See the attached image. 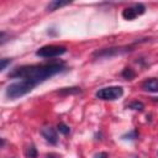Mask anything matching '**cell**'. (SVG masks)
Returning <instances> with one entry per match:
<instances>
[{
	"instance_id": "2e32d148",
	"label": "cell",
	"mask_w": 158,
	"mask_h": 158,
	"mask_svg": "<svg viewBox=\"0 0 158 158\" xmlns=\"http://www.w3.org/2000/svg\"><path fill=\"white\" fill-rule=\"evenodd\" d=\"M10 63H11V59H9V58H2V59L0 60V70H5L6 67H7Z\"/></svg>"
},
{
	"instance_id": "52a82bcc",
	"label": "cell",
	"mask_w": 158,
	"mask_h": 158,
	"mask_svg": "<svg viewBox=\"0 0 158 158\" xmlns=\"http://www.w3.org/2000/svg\"><path fill=\"white\" fill-rule=\"evenodd\" d=\"M41 135L43 136V138H44L48 143H51V144H57L58 137H57V132H56V130H54L53 127H51V126L43 127V128L41 130Z\"/></svg>"
},
{
	"instance_id": "9c48e42d",
	"label": "cell",
	"mask_w": 158,
	"mask_h": 158,
	"mask_svg": "<svg viewBox=\"0 0 158 158\" xmlns=\"http://www.w3.org/2000/svg\"><path fill=\"white\" fill-rule=\"evenodd\" d=\"M69 4H72V1H62V0H53V1H51L47 6H46V10L48 11V12H52V11H56V10H58L59 7H63V6H67V5H69Z\"/></svg>"
},
{
	"instance_id": "7c38bea8",
	"label": "cell",
	"mask_w": 158,
	"mask_h": 158,
	"mask_svg": "<svg viewBox=\"0 0 158 158\" xmlns=\"http://www.w3.org/2000/svg\"><path fill=\"white\" fill-rule=\"evenodd\" d=\"M127 107L128 109H131V110H136V111H142L143 109H144V105H143V102H141V101H132V102H130L128 105H127Z\"/></svg>"
},
{
	"instance_id": "7a4b0ae2",
	"label": "cell",
	"mask_w": 158,
	"mask_h": 158,
	"mask_svg": "<svg viewBox=\"0 0 158 158\" xmlns=\"http://www.w3.org/2000/svg\"><path fill=\"white\" fill-rule=\"evenodd\" d=\"M35 86H36V84L30 80H20V81L10 84L5 90V95L10 100H15V99H19V98L28 94L31 90H33Z\"/></svg>"
},
{
	"instance_id": "3957f363",
	"label": "cell",
	"mask_w": 158,
	"mask_h": 158,
	"mask_svg": "<svg viewBox=\"0 0 158 158\" xmlns=\"http://www.w3.org/2000/svg\"><path fill=\"white\" fill-rule=\"evenodd\" d=\"M67 52V48L64 46H56V44H48L38 48L36 51V56L42 57V58H53V57H59Z\"/></svg>"
},
{
	"instance_id": "277c9868",
	"label": "cell",
	"mask_w": 158,
	"mask_h": 158,
	"mask_svg": "<svg viewBox=\"0 0 158 158\" xmlns=\"http://www.w3.org/2000/svg\"><path fill=\"white\" fill-rule=\"evenodd\" d=\"M123 94L122 86H106L102 89H99L95 93V96L101 100H116L121 98Z\"/></svg>"
},
{
	"instance_id": "9a60e30c",
	"label": "cell",
	"mask_w": 158,
	"mask_h": 158,
	"mask_svg": "<svg viewBox=\"0 0 158 158\" xmlns=\"http://www.w3.org/2000/svg\"><path fill=\"white\" fill-rule=\"evenodd\" d=\"M57 128H58V131H59L62 135H68V133L70 132V128H69V126H68V125H65V123H63V122L58 123Z\"/></svg>"
},
{
	"instance_id": "4fadbf2b",
	"label": "cell",
	"mask_w": 158,
	"mask_h": 158,
	"mask_svg": "<svg viewBox=\"0 0 158 158\" xmlns=\"http://www.w3.org/2000/svg\"><path fill=\"white\" fill-rule=\"evenodd\" d=\"M122 138H123V139H128V141H133V139L138 138V132H137V130H132V131L125 133V135L122 136Z\"/></svg>"
},
{
	"instance_id": "5bb4252c",
	"label": "cell",
	"mask_w": 158,
	"mask_h": 158,
	"mask_svg": "<svg viewBox=\"0 0 158 158\" xmlns=\"http://www.w3.org/2000/svg\"><path fill=\"white\" fill-rule=\"evenodd\" d=\"M26 156H27V158H37L38 153H37L36 147L35 146H30L27 148V151H26Z\"/></svg>"
},
{
	"instance_id": "8992f818",
	"label": "cell",
	"mask_w": 158,
	"mask_h": 158,
	"mask_svg": "<svg viewBox=\"0 0 158 158\" xmlns=\"http://www.w3.org/2000/svg\"><path fill=\"white\" fill-rule=\"evenodd\" d=\"M144 11H146V6H144L143 4H135V5L130 6V7L123 9V11H122V17H123L125 20L131 21V20H135L137 16L143 15Z\"/></svg>"
},
{
	"instance_id": "8fae6325",
	"label": "cell",
	"mask_w": 158,
	"mask_h": 158,
	"mask_svg": "<svg viewBox=\"0 0 158 158\" xmlns=\"http://www.w3.org/2000/svg\"><path fill=\"white\" fill-rule=\"evenodd\" d=\"M121 75L125 78V79H127V80H132L135 77H136V72L132 69V68H125L123 70H122V73H121Z\"/></svg>"
},
{
	"instance_id": "6da1fadb",
	"label": "cell",
	"mask_w": 158,
	"mask_h": 158,
	"mask_svg": "<svg viewBox=\"0 0 158 158\" xmlns=\"http://www.w3.org/2000/svg\"><path fill=\"white\" fill-rule=\"evenodd\" d=\"M64 70H67V68L62 62H54L47 64H32V65H22L14 69L11 73H9V77L20 78L22 80H30L37 85Z\"/></svg>"
},
{
	"instance_id": "ba28073f",
	"label": "cell",
	"mask_w": 158,
	"mask_h": 158,
	"mask_svg": "<svg viewBox=\"0 0 158 158\" xmlns=\"http://www.w3.org/2000/svg\"><path fill=\"white\" fill-rule=\"evenodd\" d=\"M142 89L149 93H158V78H148L142 83Z\"/></svg>"
},
{
	"instance_id": "5b68a950",
	"label": "cell",
	"mask_w": 158,
	"mask_h": 158,
	"mask_svg": "<svg viewBox=\"0 0 158 158\" xmlns=\"http://www.w3.org/2000/svg\"><path fill=\"white\" fill-rule=\"evenodd\" d=\"M131 51H132L131 47H110V48H102V49L95 51L93 53V57L94 58H111L117 54H123Z\"/></svg>"
},
{
	"instance_id": "e0dca14e",
	"label": "cell",
	"mask_w": 158,
	"mask_h": 158,
	"mask_svg": "<svg viewBox=\"0 0 158 158\" xmlns=\"http://www.w3.org/2000/svg\"><path fill=\"white\" fill-rule=\"evenodd\" d=\"M93 158H109V156H107L106 152H99V153H96Z\"/></svg>"
},
{
	"instance_id": "30bf717a",
	"label": "cell",
	"mask_w": 158,
	"mask_h": 158,
	"mask_svg": "<svg viewBox=\"0 0 158 158\" xmlns=\"http://www.w3.org/2000/svg\"><path fill=\"white\" fill-rule=\"evenodd\" d=\"M58 94H60V95H70V94H78V93H81V90H80V88H63V89H60V90H58L57 91Z\"/></svg>"
},
{
	"instance_id": "ac0fdd59",
	"label": "cell",
	"mask_w": 158,
	"mask_h": 158,
	"mask_svg": "<svg viewBox=\"0 0 158 158\" xmlns=\"http://www.w3.org/2000/svg\"><path fill=\"white\" fill-rule=\"evenodd\" d=\"M47 158H59L57 154H47Z\"/></svg>"
}]
</instances>
